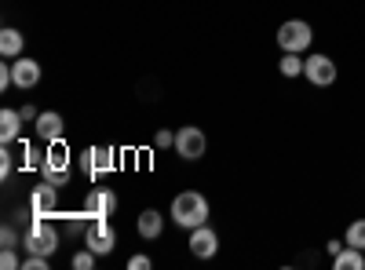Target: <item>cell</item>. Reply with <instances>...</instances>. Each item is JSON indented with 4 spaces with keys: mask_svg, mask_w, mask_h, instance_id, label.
<instances>
[{
    "mask_svg": "<svg viewBox=\"0 0 365 270\" xmlns=\"http://www.w3.org/2000/svg\"><path fill=\"white\" fill-rule=\"evenodd\" d=\"M190 252L197 256V259H212V256H216L220 252V234L216 230H212L208 223H201V227H194L190 230Z\"/></svg>",
    "mask_w": 365,
    "mask_h": 270,
    "instance_id": "obj_11",
    "label": "cell"
},
{
    "mask_svg": "<svg viewBox=\"0 0 365 270\" xmlns=\"http://www.w3.org/2000/svg\"><path fill=\"white\" fill-rule=\"evenodd\" d=\"M96 259H99V256L84 245V249H77V252H73V259H70V263H73V270H91V266H96Z\"/></svg>",
    "mask_w": 365,
    "mask_h": 270,
    "instance_id": "obj_21",
    "label": "cell"
},
{
    "mask_svg": "<svg viewBox=\"0 0 365 270\" xmlns=\"http://www.w3.org/2000/svg\"><path fill=\"white\" fill-rule=\"evenodd\" d=\"M278 70H282V77H303V55H296V51H282V63H278Z\"/></svg>",
    "mask_w": 365,
    "mask_h": 270,
    "instance_id": "obj_18",
    "label": "cell"
},
{
    "mask_svg": "<svg viewBox=\"0 0 365 270\" xmlns=\"http://www.w3.org/2000/svg\"><path fill=\"white\" fill-rule=\"evenodd\" d=\"M172 223L182 230H194L201 223H208V197L197 190H182L172 201Z\"/></svg>",
    "mask_w": 365,
    "mask_h": 270,
    "instance_id": "obj_3",
    "label": "cell"
},
{
    "mask_svg": "<svg viewBox=\"0 0 365 270\" xmlns=\"http://www.w3.org/2000/svg\"><path fill=\"white\" fill-rule=\"evenodd\" d=\"M0 266H4V270H22V259L15 256V249H4V252H0Z\"/></svg>",
    "mask_w": 365,
    "mask_h": 270,
    "instance_id": "obj_24",
    "label": "cell"
},
{
    "mask_svg": "<svg viewBox=\"0 0 365 270\" xmlns=\"http://www.w3.org/2000/svg\"><path fill=\"white\" fill-rule=\"evenodd\" d=\"M22 125H26V121H22V113H19V110H11V106H8V110H0V142H8V146H11L15 139H22Z\"/></svg>",
    "mask_w": 365,
    "mask_h": 270,
    "instance_id": "obj_14",
    "label": "cell"
},
{
    "mask_svg": "<svg viewBox=\"0 0 365 270\" xmlns=\"http://www.w3.org/2000/svg\"><path fill=\"white\" fill-rule=\"evenodd\" d=\"M311 44H314V29H311V22L289 19V22L278 26V48H282V51H296V55H303Z\"/></svg>",
    "mask_w": 365,
    "mask_h": 270,
    "instance_id": "obj_4",
    "label": "cell"
},
{
    "mask_svg": "<svg viewBox=\"0 0 365 270\" xmlns=\"http://www.w3.org/2000/svg\"><path fill=\"white\" fill-rule=\"evenodd\" d=\"M128 266H132V270H150V266H154V259L143 256V252H135V256L128 259Z\"/></svg>",
    "mask_w": 365,
    "mask_h": 270,
    "instance_id": "obj_27",
    "label": "cell"
},
{
    "mask_svg": "<svg viewBox=\"0 0 365 270\" xmlns=\"http://www.w3.org/2000/svg\"><path fill=\"white\" fill-rule=\"evenodd\" d=\"M117 212V194L113 190H88L84 204H81V219L91 223V219H110Z\"/></svg>",
    "mask_w": 365,
    "mask_h": 270,
    "instance_id": "obj_9",
    "label": "cell"
},
{
    "mask_svg": "<svg viewBox=\"0 0 365 270\" xmlns=\"http://www.w3.org/2000/svg\"><path fill=\"white\" fill-rule=\"evenodd\" d=\"M11 172H15V157H11V150L4 142V150H0V179H11Z\"/></svg>",
    "mask_w": 365,
    "mask_h": 270,
    "instance_id": "obj_22",
    "label": "cell"
},
{
    "mask_svg": "<svg viewBox=\"0 0 365 270\" xmlns=\"http://www.w3.org/2000/svg\"><path fill=\"white\" fill-rule=\"evenodd\" d=\"M34 125H37V139L41 142H58L66 135V121H63V113H55V110H44Z\"/></svg>",
    "mask_w": 365,
    "mask_h": 270,
    "instance_id": "obj_12",
    "label": "cell"
},
{
    "mask_svg": "<svg viewBox=\"0 0 365 270\" xmlns=\"http://www.w3.org/2000/svg\"><path fill=\"white\" fill-rule=\"evenodd\" d=\"M344 245H347V242H329V245H325V249H329V256H336V252H340V249H344Z\"/></svg>",
    "mask_w": 365,
    "mask_h": 270,
    "instance_id": "obj_29",
    "label": "cell"
},
{
    "mask_svg": "<svg viewBox=\"0 0 365 270\" xmlns=\"http://www.w3.org/2000/svg\"><path fill=\"white\" fill-rule=\"evenodd\" d=\"M19 113H22V121H37V117H41V113H37V106H29V103H22V110H19Z\"/></svg>",
    "mask_w": 365,
    "mask_h": 270,
    "instance_id": "obj_28",
    "label": "cell"
},
{
    "mask_svg": "<svg viewBox=\"0 0 365 270\" xmlns=\"http://www.w3.org/2000/svg\"><path fill=\"white\" fill-rule=\"evenodd\" d=\"M303 77H307L314 88H332V84H336V77H340V70H336V63H332L329 55L311 51L307 58H303Z\"/></svg>",
    "mask_w": 365,
    "mask_h": 270,
    "instance_id": "obj_5",
    "label": "cell"
},
{
    "mask_svg": "<svg viewBox=\"0 0 365 270\" xmlns=\"http://www.w3.org/2000/svg\"><path fill=\"white\" fill-rule=\"evenodd\" d=\"M332 266L336 270H365V252L354 245H344L336 256H332Z\"/></svg>",
    "mask_w": 365,
    "mask_h": 270,
    "instance_id": "obj_16",
    "label": "cell"
},
{
    "mask_svg": "<svg viewBox=\"0 0 365 270\" xmlns=\"http://www.w3.org/2000/svg\"><path fill=\"white\" fill-rule=\"evenodd\" d=\"M58 249V230L51 227L48 216H29V227L22 234V252L26 256H55Z\"/></svg>",
    "mask_w": 365,
    "mask_h": 270,
    "instance_id": "obj_2",
    "label": "cell"
},
{
    "mask_svg": "<svg viewBox=\"0 0 365 270\" xmlns=\"http://www.w3.org/2000/svg\"><path fill=\"white\" fill-rule=\"evenodd\" d=\"M154 146H158V150H168V146H175V132H168V128H161V132L154 135Z\"/></svg>",
    "mask_w": 365,
    "mask_h": 270,
    "instance_id": "obj_26",
    "label": "cell"
},
{
    "mask_svg": "<svg viewBox=\"0 0 365 270\" xmlns=\"http://www.w3.org/2000/svg\"><path fill=\"white\" fill-rule=\"evenodd\" d=\"M70 172H73V154L70 146L58 139V142H44V165H41V179L51 187H70Z\"/></svg>",
    "mask_w": 365,
    "mask_h": 270,
    "instance_id": "obj_1",
    "label": "cell"
},
{
    "mask_svg": "<svg viewBox=\"0 0 365 270\" xmlns=\"http://www.w3.org/2000/svg\"><path fill=\"white\" fill-rule=\"evenodd\" d=\"M11 73H15V88H37L41 84V63H37V58L19 55L11 63Z\"/></svg>",
    "mask_w": 365,
    "mask_h": 270,
    "instance_id": "obj_13",
    "label": "cell"
},
{
    "mask_svg": "<svg viewBox=\"0 0 365 270\" xmlns=\"http://www.w3.org/2000/svg\"><path fill=\"white\" fill-rule=\"evenodd\" d=\"M22 48H26V37L19 33V29H11V26L0 29V55H4V58H19Z\"/></svg>",
    "mask_w": 365,
    "mask_h": 270,
    "instance_id": "obj_17",
    "label": "cell"
},
{
    "mask_svg": "<svg viewBox=\"0 0 365 270\" xmlns=\"http://www.w3.org/2000/svg\"><path fill=\"white\" fill-rule=\"evenodd\" d=\"M205 150H208V139H205V132H201L197 125H182V128L175 132V154H179L182 161H201Z\"/></svg>",
    "mask_w": 365,
    "mask_h": 270,
    "instance_id": "obj_6",
    "label": "cell"
},
{
    "mask_svg": "<svg viewBox=\"0 0 365 270\" xmlns=\"http://www.w3.org/2000/svg\"><path fill=\"white\" fill-rule=\"evenodd\" d=\"M48 263H51L48 256H26L22 259V270H48Z\"/></svg>",
    "mask_w": 365,
    "mask_h": 270,
    "instance_id": "obj_25",
    "label": "cell"
},
{
    "mask_svg": "<svg viewBox=\"0 0 365 270\" xmlns=\"http://www.w3.org/2000/svg\"><path fill=\"white\" fill-rule=\"evenodd\" d=\"M41 165H44V154H37V146L22 139V168L26 172H41Z\"/></svg>",
    "mask_w": 365,
    "mask_h": 270,
    "instance_id": "obj_19",
    "label": "cell"
},
{
    "mask_svg": "<svg viewBox=\"0 0 365 270\" xmlns=\"http://www.w3.org/2000/svg\"><path fill=\"white\" fill-rule=\"evenodd\" d=\"M135 230H139V237L154 242V237H161V230H165V216L158 212V208H146V212H139V219H135Z\"/></svg>",
    "mask_w": 365,
    "mask_h": 270,
    "instance_id": "obj_15",
    "label": "cell"
},
{
    "mask_svg": "<svg viewBox=\"0 0 365 270\" xmlns=\"http://www.w3.org/2000/svg\"><path fill=\"white\" fill-rule=\"evenodd\" d=\"M84 245L96 252V256H110L117 249V234L110 227V219H91L84 223Z\"/></svg>",
    "mask_w": 365,
    "mask_h": 270,
    "instance_id": "obj_7",
    "label": "cell"
},
{
    "mask_svg": "<svg viewBox=\"0 0 365 270\" xmlns=\"http://www.w3.org/2000/svg\"><path fill=\"white\" fill-rule=\"evenodd\" d=\"M117 168V154H113V146H88L84 154H81V172L88 179H99L106 172Z\"/></svg>",
    "mask_w": 365,
    "mask_h": 270,
    "instance_id": "obj_8",
    "label": "cell"
},
{
    "mask_svg": "<svg viewBox=\"0 0 365 270\" xmlns=\"http://www.w3.org/2000/svg\"><path fill=\"white\" fill-rule=\"evenodd\" d=\"M58 212V187L51 183H41L29 190V216H55Z\"/></svg>",
    "mask_w": 365,
    "mask_h": 270,
    "instance_id": "obj_10",
    "label": "cell"
},
{
    "mask_svg": "<svg viewBox=\"0 0 365 270\" xmlns=\"http://www.w3.org/2000/svg\"><path fill=\"white\" fill-rule=\"evenodd\" d=\"M344 242L365 252V219H354V223L347 227V234H344Z\"/></svg>",
    "mask_w": 365,
    "mask_h": 270,
    "instance_id": "obj_20",
    "label": "cell"
},
{
    "mask_svg": "<svg viewBox=\"0 0 365 270\" xmlns=\"http://www.w3.org/2000/svg\"><path fill=\"white\" fill-rule=\"evenodd\" d=\"M0 245H4V249H19V245H22L19 230H15V227H4V230H0Z\"/></svg>",
    "mask_w": 365,
    "mask_h": 270,
    "instance_id": "obj_23",
    "label": "cell"
}]
</instances>
